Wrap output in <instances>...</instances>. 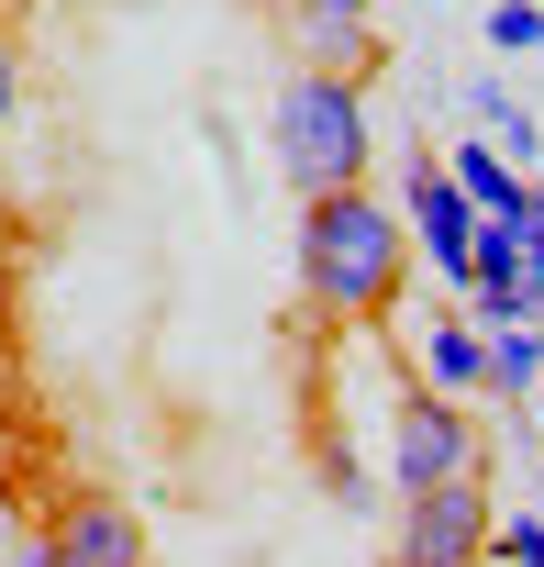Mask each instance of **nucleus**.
Wrapping results in <instances>:
<instances>
[{
	"instance_id": "423d86ee",
	"label": "nucleus",
	"mask_w": 544,
	"mask_h": 567,
	"mask_svg": "<svg viewBox=\"0 0 544 567\" xmlns=\"http://www.w3.org/2000/svg\"><path fill=\"white\" fill-rule=\"evenodd\" d=\"M45 545H56V567H145V523L123 512V501H67L56 523H45Z\"/></svg>"
},
{
	"instance_id": "f257e3e1",
	"label": "nucleus",
	"mask_w": 544,
	"mask_h": 567,
	"mask_svg": "<svg viewBox=\"0 0 544 567\" xmlns=\"http://www.w3.org/2000/svg\"><path fill=\"white\" fill-rule=\"evenodd\" d=\"M411 278V223L378 189H323L301 200V301L323 323H378Z\"/></svg>"
},
{
	"instance_id": "6e6552de",
	"label": "nucleus",
	"mask_w": 544,
	"mask_h": 567,
	"mask_svg": "<svg viewBox=\"0 0 544 567\" xmlns=\"http://www.w3.org/2000/svg\"><path fill=\"white\" fill-rule=\"evenodd\" d=\"M456 189H467L478 212H533V178H511L489 145H456Z\"/></svg>"
},
{
	"instance_id": "7ed1b4c3",
	"label": "nucleus",
	"mask_w": 544,
	"mask_h": 567,
	"mask_svg": "<svg viewBox=\"0 0 544 567\" xmlns=\"http://www.w3.org/2000/svg\"><path fill=\"white\" fill-rule=\"evenodd\" d=\"M489 478H433V489H400V523H389V567H478L489 556Z\"/></svg>"
},
{
	"instance_id": "39448f33",
	"label": "nucleus",
	"mask_w": 544,
	"mask_h": 567,
	"mask_svg": "<svg viewBox=\"0 0 544 567\" xmlns=\"http://www.w3.org/2000/svg\"><path fill=\"white\" fill-rule=\"evenodd\" d=\"M400 223H411V256L444 278V301L467 290V267H478V200L456 189V167H411V200H400Z\"/></svg>"
},
{
	"instance_id": "1a4fd4ad",
	"label": "nucleus",
	"mask_w": 544,
	"mask_h": 567,
	"mask_svg": "<svg viewBox=\"0 0 544 567\" xmlns=\"http://www.w3.org/2000/svg\"><path fill=\"white\" fill-rule=\"evenodd\" d=\"M533 379H544V346H533L522 323H489V390H511V401H522Z\"/></svg>"
},
{
	"instance_id": "2eb2a0df",
	"label": "nucleus",
	"mask_w": 544,
	"mask_h": 567,
	"mask_svg": "<svg viewBox=\"0 0 544 567\" xmlns=\"http://www.w3.org/2000/svg\"><path fill=\"white\" fill-rule=\"evenodd\" d=\"M533 290H544V189H533Z\"/></svg>"
},
{
	"instance_id": "f8f14e48",
	"label": "nucleus",
	"mask_w": 544,
	"mask_h": 567,
	"mask_svg": "<svg viewBox=\"0 0 544 567\" xmlns=\"http://www.w3.org/2000/svg\"><path fill=\"white\" fill-rule=\"evenodd\" d=\"M356 45H367V23H356V12H334V23H312V56H323V68H345Z\"/></svg>"
},
{
	"instance_id": "f3484780",
	"label": "nucleus",
	"mask_w": 544,
	"mask_h": 567,
	"mask_svg": "<svg viewBox=\"0 0 544 567\" xmlns=\"http://www.w3.org/2000/svg\"><path fill=\"white\" fill-rule=\"evenodd\" d=\"M533 390H544V379H533Z\"/></svg>"
},
{
	"instance_id": "dca6fc26",
	"label": "nucleus",
	"mask_w": 544,
	"mask_h": 567,
	"mask_svg": "<svg viewBox=\"0 0 544 567\" xmlns=\"http://www.w3.org/2000/svg\"><path fill=\"white\" fill-rule=\"evenodd\" d=\"M12 567H56V545H45V534H34V545H23V556H12Z\"/></svg>"
},
{
	"instance_id": "4468645a",
	"label": "nucleus",
	"mask_w": 544,
	"mask_h": 567,
	"mask_svg": "<svg viewBox=\"0 0 544 567\" xmlns=\"http://www.w3.org/2000/svg\"><path fill=\"white\" fill-rule=\"evenodd\" d=\"M290 12H301V23H334V12H356V23H367V0H290Z\"/></svg>"
},
{
	"instance_id": "9b49d317",
	"label": "nucleus",
	"mask_w": 544,
	"mask_h": 567,
	"mask_svg": "<svg viewBox=\"0 0 544 567\" xmlns=\"http://www.w3.org/2000/svg\"><path fill=\"white\" fill-rule=\"evenodd\" d=\"M489 45H500V56H533V45H544V0H500V12H489Z\"/></svg>"
},
{
	"instance_id": "f03ea898",
	"label": "nucleus",
	"mask_w": 544,
	"mask_h": 567,
	"mask_svg": "<svg viewBox=\"0 0 544 567\" xmlns=\"http://www.w3.org/2000/svg\"><path fill=\"white\" fill-rule=\"evenodd\" d=\"M266 145H279V178L301 200L323 189H367V90L345 68H301L266 101Z\"/></svg>"
},
{
	"instance_id": "9d476101",
	"label": "nucleus",
	"mask_w": 544,
	"mask_h": 567,
	"mask_svg": "<svg viewBox=\"0 0 544 567\" xmlns=\"http://www.w3.org/2000/svg\"><path fill=\"white\" fill-rule=\"evenodd\" d=\"M467 101H478V123H500V145H511V156H533V167H544V134H533V112H522L500 79H478Z\"/></svg>"
},
{
	"instance_id": "20e7f679",
	"label": "nucleus",
	"mask_w": 544,
	"mask_h": 567,
	"mask_svg": "<svg viewBox=\"0 0 544 567\" xmlns=\"http://www.w3.org/2000/svg\"><path fill=\"white\" fill-rule=\"evenodd\" d=\"M389 478L400 489H433V478H478V423H467V401L456 390H400V412H389Z\"/></svg>"
},
{
	"instance_id": "ddd939ff",
	"label": "nucleus",
	"mask_w": 544,
	"mask_h": 567,
	"mask_svg": "<svg viewBox=\"0 0 544 567\" xmlns=\"http://www.w3.org/2000/svg\"><path fill=\"white\" fill-rule=\"evenodd\" d=\"M12 101H23V79H12V34H0V134H12Z\"/></svg>"
},
{
	"instance_id": "0eeeda50",
	"label": "nucleus",
	"mask_w": 544,
	"mask_h": 567,
	"mask_svg": "<svg viewBox=\"0 0 544 567\" xmlns=\"http://www.w3.org/2000/svg\"><path fill=\"white\" fill-rule=\"evenodd\" d=\"M422 379H433V390H456V401H478V390H489V323H478L467 301H444V312L422 323Z\"/></svg>"
}]
</instances>
